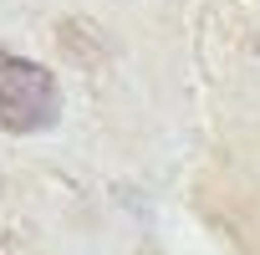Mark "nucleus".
Segmentation results:
<instances>
[{
    "label": "nucleus",
    "instance_id": "1",
    "mask_svg": "<svg viewBox=\"0 0 260 255\" xmlns=\"http://www.w3.org/2000/svg\"><path fill=\"white\" fill-rule=\"evenodd\" d=\"M61 117V87L41 61L0 51V128L6 133H46Z\"/></svg>",
    "mask_w": 260,
    "mask_h": 255
}]
</instances>
